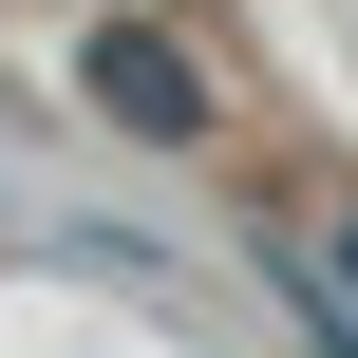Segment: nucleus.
<instances>
[{
	"label": "nucleus",
	"mask_w": 358,
	"mask_h": 358,
	"mask_svg": "<svg viewBox=\"0 0 358 358\" xmlns=\"http://www.w3.org/2000/svg\"><path fill=\"white\" fill-rule=\"evenodd\" d=\"M76 113H113L132 151H208V76H189L170 19H94L76 38Z\"/></svg>",
	"instance_id": "obj_1"
},
{
	"label": "nucleus",
	"mask_w": 358,
	"mask_h": 358,
	"mask_svg": "<svg viewBox=\"0 0 358 358\" xmlns=\"http://www.w3.org/2000/svg\"><path fill=\"white\" fill-rule=\"evenodd\" d=\"M340 264H358V227H340Z\"/></svg>",
	"instance_id": "obj_2"
}]
</instances>
